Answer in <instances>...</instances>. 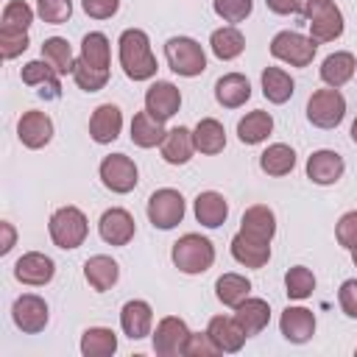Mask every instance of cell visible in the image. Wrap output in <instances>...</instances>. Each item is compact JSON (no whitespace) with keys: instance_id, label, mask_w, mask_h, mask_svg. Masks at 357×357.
Instances as JSON below:
<instances>
[{"instance_id":"obj_1","label":"cell","mask_w":357,"mask_h":357,"mask_svg":"<svg viewBox=\"0 0 357 357\" xmlns=\"http://www.w3.org/2000/svg\"><path fill=\"white\" fill-rule=\"evenodd\" d=\"M73 81L84 92H98L109 81V39L100 31H92L81 39V56L73 67Z\"/></svg>"},{"instance_id":"obj_2","label":"cell","mask_w":357,"mask_h":357,"mask_svg":"<svg viewBox=\"0 0 357 357\" xmlns=\"http://www.w3.org/2000/svg\"><path fill=\"white\" fill-rule=\"evenodd\" d=\"M120 67L131 81H148L156 75V56L151 53V39L142 28H126L120 33Z\"/></svg>"},{"instance_id":"obj_3","label":"cell","mask_w":357,"mask_h":357,"mask_svg":"<svg viewBox=\"0 0 357 357\" xmlns=\"http://www.w3.org/2000/svg\"><path fill=\"white\" fill-rule=\"evenodd\" d=\"M170 257H173V265H176L181 273L195 276V273H204V271L212 268V262H215V245H212L206 237L190 231V234H181V237L173 243Z\"/></svg>"},{"instance_id":"obj_4","label":"cell","mask_w":357,"mask_h":357,"mask_svg":"<svg viewBox=\"0 0 357 357\" xmlns=\"http://www.w3.org/2000/svg\"><path fill=\"white\" fill-rule=\"evenodd\" d=\"M165 59H167V67L176 75H184V78H195V75H201L206 70V53L190 36L167 39L165 42Z\"/></svg>"},{"instance_id":"obj_5","label":"cell","mask_w":357,"mask_h":357,"mask_svg":"<svg viewBox=\"0 0 357 357\" xmlns=\"http://www.w3.org/2000/svg\"><path fill=\"white\" fill-rule=\"evenodd\" d=\"M50 240L64 248V251H73L78 248L84 240H86V231H89V223H86V215L78 209V206H61L50 215Z\"/></svg>"},{"instance_id":"obj_6","label":"cell","mask_w":357,"mask_h":357,"mask_svg":"<svg viewBox=\"0 0 357 357\" xmlns=\"http://www.w3.org/2000/svg\"><path fill=\"white\" fill-rule=\"evenodd\" d=\"M318 50V42L312 36H304L298 31H279L271 39V56L290 64V67H307L312 64Z\"/></svg>"},{"instance_id":"obj_7","label":"cell","mask_w":357,"mask_h":357,"mask_svg":"<svg viewBox=\"0 0 357 357\" xmlns=\"http://www.w3.org/2000/svg\"><path fill=\"white\" fill-rule=\"evenodd\" d=\"M346 117V98L340 95V89L329 86V89H318L310 95L307 100V120L318 128H337Z\"/></svg>"},{"instance_id":"obj_8","label":"cell","mask_w":357,"mask_h":357,"mask_svg":"<svg viewBox=\"0 0 357 357\" xmlns=\"http://www.w3.org/2000/svg\"><path fill=\"white\" fill-rule=\"evenodd\" d=\"M184 209H187V206H184L181 192L173 190V187H162V190H156V192L148 198V220H151L156 229H165V231L181 223Z\"/></svg>"},{"instance_id":"obj_9","label":"cell","mask_w":357,"mask_h":357,"mask_svg":"<svg viewBox=\"0 0 357 357\" xmlns=\"http://www.w3.org/2000/svg\"><path fill=\"white\" fill-rule=\"evenodd\" d=\"M100 181L106 190L123 195V192H131L137 187V165L134 159H128L126 153H112L100 162Z\"/></svg>"},{"instance_id":"obj_10","label":"cell","mask_w":357,"mask_h":357,"mask_svg":"<svg viewBox=\"0 0 357 357\" xmlns=\"http://www.w3.org/2000/svg\"><path fill=\"white\" fill-rule=\"evenodd\" d=\"M11 318H14L17 329H22L25 335H36V332H42L47 326V318L50 315H47V304H45L42 296L22 293L14 301V307H11Z\"/></svg>"},{"instance_id":"obj_11","label":"cell","mask_w":357,"mask_h":357,"mask_svg":"<svg viewBox=\"0 0 357 357\" xmlns=\"http://www.w3.org/2000/svg\"><path fill=\"white\" fill-rule=\"evenodd\" d=\"M190 337V329L181 318L176 315H167L156 324V332H153V351L159 357H178L184 354V343Z\"/></svg>"},{"instance_id":"obj_12","label":"cell","mask_w":357,"mask_h":357,"mask_svg":"<svg viewBox=\"0 0 357 357\" xmlns=\"http://www.w3.org/2000/svg\"><path fill=\"white\" fill-rule=\"evenodd\" d=\"M98 231H100L103 243H109V245H128L131 237H134V218H131L128 209L112 206L100 215Z\"/></svg>"},{"instance_id":"obj_13","label":"cell","mask_w":357,"mask_h":357,"mask_svg":"<svg viewBox=\"0 0 357 357\" xmlns=\"http://www.w3.org/2000/svg\"><path fill=\"white\" fill-rule=\"evenodd\" d=\"M53 273H56V265H53V259H50L47 254H42V251H28V254H22V257L17 259V265H14L17 282L31 284V287L47 284V282L53 279Z\"/></svg>"},{"instance_id":"obj_14","label":"cell","mask_w":357,"mask_h":357,"mask_svg":"<svg viewBox=\"0 0 357 357\" xmlns=\"http://www.w3.org/2000/svg\"><path fill=\"white\" fill-rule=\"evenodd\" d=\"M178 106H181V92H178V86L176 84H170V81H156V84H151L148 86V92H145V109L156 117V120H170L176 112H178Z\"/></svg>"},{"instance_id":"obj_15","label":"cell","mask_w":357,"mask_h":357,"mask_svg":"<svg viewBox=\"0 0 357 357\" xmlns=\"http://www.w3.org/2000/svg\"><path fill=\"white\" fill-rule=\"evenodd\" d=\"M17 137H20V142L25 145V148H45L50 139H53V120L45 114V112H36V109H31V112H25L22 117H20V123H17Z\"/></svg>"},{"instance_id":"obj_16","label":"cell","mask_w":357,"mask_h":357,"mask_svg":"<svg viewBox=\"0 0 357 357\" xmlns=\"http://www.w3.org/2000/svg\"><path fill=\"white\" fill-rule=\"evenodd\" d=\"M120 128H123V112L114 103H100L89 117V137L98 145L114 142L120 137Z\"/></svg>"},{"instance_id":"obj_17","label":"cell","mask_w":357,"mask_h":357,"mask_svg":"<svg viewBox=\"0 0 357 357\" xmlns=\"http://www.w3.org/2000/svg\"><path fill=\"white\" fill-rule=\"evenodd\" d=\"M206 332H209V337H212V343L218 346V351H226V354H234V351H240L243 349V343H245V329L237 324V318L231 315H215L212 321H209V326H206Z\"/></svg>"},{"instance_id":"obj_18","label":"cell","mask_w":357,"mask_h":357,"mask_svg":"<svg viewBox=\"0 0 357 357\" xmlns=\"http://www.w3.org/2000/svg\"><path fill=\"white\" fill-rule=\"evenodd\" d=\"M22 84L28 86H39V98L45 100H56L61 98V81H59V73L42 59V61H28L22 67Z\"/></svg>"},{"instance_id":"obj_19","label":"cell","mask_w":357,"mask_h":357,"mask_svg":"<svg viewBox=\"0 0 357 357\" xmlns=\"http://www.w3.org/2000/svg\"><path fill=\"white\" fill-rule=\"evenodd\" d=\"M346 165H343V156L335 153V151H315L310 159H307V178L312 184H321V187H329L335 184L340 176H343Z\"/></svg>"},{"instance_id":"obj_20","label":"cell","mask_w":357,"mask_h":357,"mask_svg":"<svg viewBox=\"0 0 357 357\" xmlns=\"http://www.w3.org/2000/svg\"><path fill=\"white\" fill-rule=\"evenodd\" d=\"M240 231L257 243H271L276 234V215L265 206V204H254L243 212L240 220Z\"/></svg>"},{"instance_id":"obj_21","label":"cell","mask_w":357,"mask_h":357,"mask_svg":"<svg viewBox=\"0 0 357 357\" xmlns=\"http://www.w3.org/2000/svg\"><path fill=\"white\" fill-rule=\"evenodd\" d=\"M151 324H153V310L148 301L142 298H131L123 304L120 310V326L131 340H139L145 335H151Z\"/></svg>"},{"instance_id":"obj_22","label":"cell","mask_w":357,"mask_h":357,"mask_svg":"<svg viewBox=\"0 0 357 357\" xmlns=\"http://www.w3.org/2000/svg\"><path fill=\"white\" fill-rule=\"evenodd\" d=\"M279 329L290 343H307L315 335V315L307 307H287L279 318Z\"/></svg>"},{"instance_id":"obj_23","label":"cell","mask_w":357,"mask_h":357,"mask_svg":"<svg viewBox=\"0 0 357 357\" xmlns=\"http://www.w3.org/2000/svg\"><path fill=\"white\" fill-rule=\"evenodd\" d=\"M251 98V84L243 73H226L215 81V100L223 109H237Z\"/></svg>"},{"instance_id":"obj_24","label":"cell","mask_w":357,"mask_h":357,"mask_svg":"<svg viewBox=\"0 0 357 357\" xmlns=\"http://www.w3.org/2000/svg\"><path fill=\"white\" fill-rule=\"evenodd\" d=\"M307 25H310V36L315 42H335L343 33V14L335 3H326L307 20Z\"/></svg>"},{"instance_id":"obj_25","label":"cell","mask_w":357,"mask_h":357,"mask_svg":"<svg viewBox=\"0 0 357 357\" xmlns=\"http://www.w3.org/2000/svg\"><path fill=\"white\" fill-rule=\"evenodd\" d=\"M84 279L89 282L92 290L106 293L109 287L117 284V279H120V268H117V262H114L112 257H106V254H95V257H89V259L84 262Z\"/></svg>"},{"instance_id":"obj_26","label":"cell","mask_w":357,"mask_h":357,"mask_svg":"<svg viewBox=\"0 0 357 357\" xmlns=\"http://www.w3.org/2000/svg\"><path fill=\"white\" fill-rule=\"evenodd\" d=\"M229 218V204L220 192L215 190H206V192H198L195 195V220L206 229H218L223 226Z\"/></svg>"},{"instance_id":"obj_27","label":"cell","mask_w":357,"mask_h":357,"mask_svg":"<svg viewBox=\"0 0 357 357\" xmlns=\"http://www.w3.org/2000/svg\"><path fill=\"white\" fill-rule=\"evenodd\" d=\"M192 151H195V142H192V131L184 128V126H176L165 134L162 139V159L167 165H187L192 159Z\"/></svg>"},{"instance_id":"obj_28","label":"cell","mask_w":357,"mask_h":357,"mask_svg":"<svg viewBox=\"0 0 357 357\" xmlns=\"http://www.w3.org/2000/svg\"><path fill=\"white\" fill-rule=\"evenodd\" d=\"M234 318L245 329V335H259L271 321V307H268L265 298H251L248 296L245 301H240L234 307Z\"/></svg>"},{"instance_id":"obj_29","label":"cell","mask_w":357,"mask_h":357,"mask_svg":"<svg viewBox=\"0 0 357 357\" xmlns=\"http://www.w3.org/2000/svg\"><path fill=\"white\" fill-rule=\"evenodd\" d=\"M354 70H357L354 56H351L349 50H335V53H329V56L324 59V64H321V78H324V84L340 89L346 81H351Z\"/></svg>"},{"instance_id":"obj_30","label":"cell","mask_w":357,"mask_h":357,"mask_svg":"<svg viewBox=\"0 0 357 357\" xmlns=\"http://www.w3.org/2000/svg\"><path fill=\"white\" fill-rule=\"evenodd\" d=\"M231 257L245 268H262L271 259V243H257L243 231H237L231 237Z\"/></svg>"},{"instance_id":"obj_31","label":"cell","mask_w":357,"mask_h":357,"mask_svg":"<svg viewBox=\"0 0 357 357\" xmlns=\"http://www.w3.org/2000/svg\"><path fill=\"white\" fill-rule=\"evenodd\" d=\"M165 134H167V131H165L162 120H156L148 109L134 114V120H131V142H134V145H139V148L162 145Z\"/></svg>"},{"instance_id":"obj_32","label":"cell","mask_w":357,"mask_h":357,"mask_svg":"<svg viewBox=\"0 0 357 357\" xmlns=\"http://www.w3.org/2000/svg\"><path fill=\"white\" fill-rule=\"evenodd\" d=\"M192 142H195V151L206 153V156H215L226 148V131H223V123H218L215 117H204L198 120L195 131H192Z\"/></svg>"},{"instance_id":"obj_33","label":"cell","mask_w":357,"mask_h":357,"mask_svg":"<svg viewBox=\"0 0 357 357\" xmlns=\"http://www.w3.org/2000/svg\"><path fill=\"white\" fill-rule=\"evenodd\" d=\"M271 131H273V117H271V112H262V109L248 112L237 123V137L243 145H257V142L268 139Z\"/></svg>"},{"instance_id":"obj_34","label":"cell","mask_w":357,"mask_h":357,"mask_svg":"<svg viewBox=\"0 0 357 357\" xmlns=\"http://www.w3.org/2000/svg\"><path fill=\"white\" fill-rule=\"evenodd\" d=\"M209 47H212V53H215L220 61H231V59H237V56L245 50V36H243L234 25H223V28L212 31Z\"/></svg>"},{"instance_id":"obj_35","label":"cell","mask_w":357,"mask_h":357,"mask_svg":"<svg viewBox=\"0 0 357 357\" xmlns=\"http://www.w3.org/2000/svg\"><path fill=\"white\" fill-rule=\"evenodd\" d=\"M296 92V81L282 67H265L262 70V95L271 103H287Z\"/></svg>"},{"instance_id":"obj_36","label":"cell","mask_w":357,"mask_h":357,"mask_svg":"<svg viewBox=\"0 0 357 357\" xmlns=\"http://www.w3.org/2000/svg\"><path fill=\"white\" fill-rule=\"evenodd\" d=\"M259 167L262 173L268 176H287L293 167H296V151L284 142H276V145H268L262 153H259Z\"/></svg>"},{"instance_id":"obj_37","label":"cell","mask_w":357,"mask_h":357,"mask_svg":"<svg viewBox=\"0 0 357 357\" xmlns=\"http://www.w3.org/2000/svg\"><path fill=\"white\" fill-rule=\"evenodd\" d=\"M117 351V335L109 326H89L81 335V354L84 357H109Z\"/></svg>"},{"instance_id":"obj_38","label":"cell","mask_w":357,"mask_h":357,"mask_svg":"<svg viewBox=\"0 0 357 357\" xmlns=\"http://www.w3.org/2000/svg\"><path fill=\"white\" fill-rule=\"evenodd\" d=\"M42 59L59 73V75H73V67H75V59H73V47L67 39L61 36H50L42 42Z\"/></svg>"},{"instance_id":"obj_39","label":"cell","mask_w":357,"mask_h":357,"mask_svg":"<svg viewBox=\"0 0 357 357\" xmlns=\"http://www.w3.org/2000/svg\"><path fill=\"white\" fill-rule=\"evenodd\" d=\"M248 293H251V282L245 276H240V273H223L215 282V296L226 307H237L240 301L248 298Z\"/></svg>"},{"instance_id":"obj_40","label":"cell","mask_w":357,"mask_h":357,"mask_svg":"<svg viewBox=\"0 0 357 357\" xmlns=\"http://www.w3.org/2000/svg\"><path fill=\"white\" fill-rule=\"evenodd\" d=\"M284 287H287V296L296 298V301L310 298L312 290H315V276H312L310 268L296 265V268H290V271L284 273Z\"/></svg>"},{"instance_id":"obj_41","label":"cell","mask_w":357,"mask_h":357,"mask_svg":"<svg viewBox=\"0 0 357 357\" xmlns=\"http://www.w3.org/2000/svg\"><path fill=\"white\" fill-rule=\"evenodd\" d=\"M33 22V11L25 0H8L0 17V28L3 31H28V25Z\"/></svg>"},{"instance_id":"obj_42","label":"cell","mask_w":357,"mask_h":357,"mask_svg":"<svg viewBox=\"0 0 357 357\" xmlns=\"http://www.w3.org/2000/svg\"><path fill=\"white\" fill-rule=\"evenodd\" d=\"M36 14L50 25H61L73 14V0H36Z\"/></svg>"},{"instance_id":"obj_43","label":"cell","mask_w":357,"mask_h":357,"mask_svg":"<svg viewBox=\"0 0 357 357\" xmlns=\"http://www.w3.org/2000/svg\"><path fill=\"white\" fill-rule=\"evenodd\" d=\"M212 6L223 22H243L251 14L254 0H212Z\"/></svg>"},{"instance_id":"obj_44","label":"cell","mask_w":357,"mask_h":357,"mask_svg":"<svg viewBox=\"0 0 357 357\" xmlns=\"http://www.w3.org/2000/svg\"><path fill=\"white\" fill-rule=\"evenodd\" d=\"M25 47H28V31H3L0 28V56L6 61L17 59Z\"/></svg>"},{"instance_id":"obj_45","label":"cell","mask_w":357,"mask_h":357,"mask_svg":"<svg viewBox=\"0 0 357 357\" xmlns=\"http://www.w3.org/2000/svg\"><path fill=\"white\" fill-rule=\"evenodd\" d=\"M215 354H220V351L212 343L209 332H190V337L184 343V357H215Z\"/></svg>"},{"instance_id":"obj_46","label":"cell","mask_w":357,"mask_h":357,"mask_svg":"<svg viewBox=\"0 0 357 357\" xmlns=\"http://www.w3.org/2000/svg\"><path fill=\"white\" fill-rule=\"evenodd\" d=\"M335 237H337V243L343 248H349V251L357 248V209L340 215V220L335 226Z\"/></svg>"},{"instance_id":"obj_47","label":"cell","mask_w":357,"mask_h":357,"mask_svg":"<svg viewBox=\"0 0 357 357\" xmlns=\"http://www.w3.org/2000/svg\"><path fill=\"white\" fill-rule=\"evenodd\" d=\"M337 304L349 318H357V279H346L337 290Z\"/></svg>"},{"instance_id":"obj_48","label":"cell","mask_w":357,"mask_h":357,"mask_svg":"<svg viewBox=\"0 0 357 357\" xmlns=\"http://www.w3.org/2000/svg\"><path fill=\"white\" fill-rule=\"evenodd\" d=\"M81 6L92 20H109L117 14L120 0H81Z\"/></svg>"},{"instance_id":"obj_49","label":"cell","mask_w":357,"mask_h":357,"mask_svg":"<svg viewBox=\"0 0 357 357\" xmlns=\"http://www.w3.org/2000/svg\"><path fill=\"white\" fill-rule=\"evenodd\" d=\"M273 14H296L301 11V0H265Z\"/></svg>"},{"instance_id":"obj_50","label":"cell","mask_w":357,"mask_h":357,"mask_svg":"<svg viewBox=\"0 0 357 357\" xmlns=\"http://www.w3.org/2000/svg\"><path fill=\"white\" fill-rule=\"evenodd\" d=\"M0 229H3V245H0V254H8V251L14 248V226H11L8 220H3Z\"/></svg>"},{"instance_id":"obj_51","label":"cell","mask_w":357,"mask_h":357,"mask_svg":"<svg viewBox=\"0 0 357 357\" xmlns=\"http://www.w3.org/2000/svg\"><path fill=\"white\" fill-rule=\"evenodd\" d=\"M326 3H332V0H301V11H304V17L310 20V17H312L318 8H324Z\"/></svg>"},{"instance_id":"obj_52","label":"cell","mask_w":357,"mask_h":357,"mask_svg":"<svg viewBox=\"0 0 357 357\" xmlns=\"http://www.w3.org/2000/svg\"><path fill=\"white\" fill-rule=\"evenodd\" d=\"M351 139H354V145H357V120L351 123Z\"/></svg>"},{"instance_id":"obj_53","label":"cell","mask_w":357,"mask_h":357,"mask_svg":"<svg viewBox=\"0 0 357 357\" xmlns=\"http://www.w3.org/2000/svg\"><path fill=\"white\" fill-rule=\"evenodd\" d=\"M351 259H354V265H357V248H351Z\"/></svg>"}]
</instances>
